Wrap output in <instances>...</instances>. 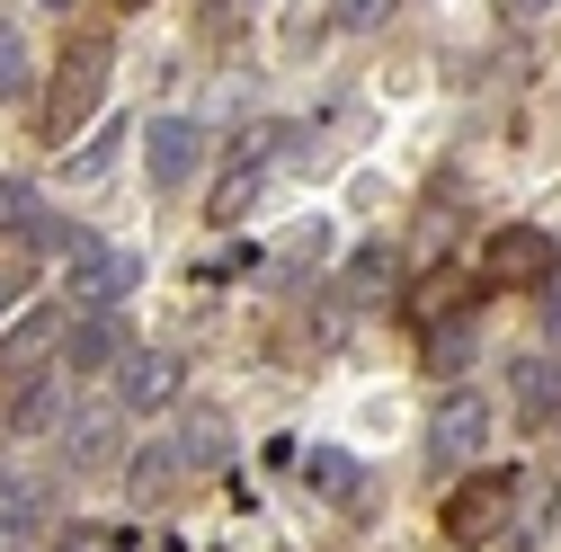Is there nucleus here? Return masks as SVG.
Returning a JSON list of instances; mask_svg holds the SVG:
<instances>
[{
  "mask_svg": "<svg viewBox=\"0 0 561 552\" xmlns=\"http://www.w3.org/2000/svg\"><path fill=\"white\" fill-rule=\"evenodd\" d=\"M481 276H490V286H552V276H561V241L543 223H500L481 241Z\"/></svg>",
  "mask_w": 561,
  "mask_h": 552,
  "instance_id": "nucleus-1",
  "label": "nucleus"
},
{
  "mask_svg": "<svg viewBox=\"0 0 561 552\" xmlns=\"http://www.w3.org/2000/svg\"><path fill=\"white\" fill-rule=\"evenodd\" d=\"M107 99V45L99 36H81L72 54H62V81H54V99H45V134L54 143H72L81 134V116Z\"/></svg>",
  "mask_w": 561,
  "mask_h": 552,
  "instance_id": "nucleus-2",
  "label": "nucleus"
},
{
  "mask_svg": "<svg viewBox=\"0 0 561 552\" xmlns=\"http://www.w3.org/2000/svg\"><path fill=\"white\" fill-rule=\"evenodd\" d=\"M508 508H517V472H472L463 491L437 508V526H446L455 543H490V534L508 526Z\"/></svg>",
  "mask_w": 561,
  "mask_h": 552,
  "instance_id": "nucleus-3",
  "label": "nucleus"
},
{
  "mask_svg": "<svg viewBox=\"0 0 561 552\" xmlns=\"http://www.w3.org/2000/svg\"><path fill=\"white\" fill-rule=\"evenodd\" d=\"M144 170H152V187L196 179V170H205V125H196V116H152V125H144Z\"/></svg>",
  "mask_w": 561,
  "mask_h": 552,
  "instance_id": "nucleus-4",
  "label": "nucleus"
},
{
  "mask_svg": "<svg viewBox=\"0 0 561 552\" xmlns=\"http://www.w3.org/2000/svg\"><path fill=\"white\" fill-rule=\"evenodd\" d=\"M134 250H107V241H90L81 258H72V303H90V312H116L125 295H134Z\"/></svg>",
  "mask_w": 561,
  "mask_h": 552,
  "instance_id": "nucleus-5",
  "label": "nucleus"
},
{
  "mask_svg": "<svg viewBox=\"0 0 561 552\" xmlns=\"http://www.w3.org/2000/svg\"><path fill=\"white\" fill-rule=\"evenodd\" d=\"M481 437H490V401H481V392H455L437 419H428V463L455 472L463 455H481Z\"/></svg>",
  "mask_w": 561,
  "mask_h": 552,
  "instance_id": "nucleus-6",
  "label": "nucleus"
},
{
  "mask_svg": "<svg viewBox=\"0 0 561 552\" xmlns=\"http://www.w3.org/2000/svg\"><path fill=\"white\" fill-rule=\"evenodd\" d=\"M116 401H125V410H170V401H179V357L134 348V357L116 366Z\"/></svg>",
  "mask_w": 561,
  "mask_h": 552,
  "instance_id": "nucleus-7",
  "label": "nucleus"
},
{
  "mask_svg": "<svg viewBox=\"0 0 561 552\" xmlns=\"http://www.w3.org/2000/svg\"><path fill=\"white\" fill-rule=\"evenodd\" d=\"M125 357H134V338H125L116 312H90L72 338H62V366H72V375H99V366H125Z\"/></svg>",
  "mask_w": 561,
  "mask_h": 552,
  "instance_id": "nucleus-8",
  "label": "nucleus"
},
{
  "mask_svg": "<svg viewBox=\"0 0 561 552\" xmlns=\"http://www.w3.org/2000/svg\"><path fill=\"white\" fill-rule=\"evenodd\" d=\"M304 481H312L321 499H339V508L366 499V463L347 455V446H304Z\"/></svg>",
  "mask_w": 561,
  "mask_h": 552,
  "instance_id": "nucleus-9",
  "label": "nucleus"
},
{
  "mask_svg": "<svg viewBox=\"0 0 561 552\" xmlns=\"http://www.w3.org/2000/svg\"><path fill=\"white\" fill-rule=\"evenodd\" d=\"M517 410L526 428H561V357H517Z\"/></svg>",
  "mask_w": 561,
  "mask_h": 552,
  "instance_id": "nucleus-10",
  "label": "nucleus"
},
{
  "mask_svg": "<svg viewBox=\"0 0 561 552\" xmlns=\"http://www.w3.org/2000/svg\"><path fill=\"white\" fill-rule=\"evenodd\" d=\"M179 472H187V446H179V437H170V446H144V455H134V463H125V491H134V499H144V508H161Z\"/></svg>",
  "mask_w": 561,
  "mask_h": 552,
  "instance_id": "nucleus-11",
  "label": "nucleus"
},
{
  "mask_svg": "<svg viewBox=\"0 0 561 552\" xmlns=\"http://www.w3.org/2000/svg\"><path fill=\"white\" fill-rule=\"evenodd\" d=\"M116 143H125V116H107V125L90 134V152H62V179H72V187H90V179L116 161Z\"/></svg>",
  "mask_w": 561,
  "mask_h": 552,
  "instance_id": "nucleus-12",
  "label": "nucleus"
},
{
  "mask_svg": "<svg viewBox=\"0 0 561 552\" xmlns=\"http://www.w3.org/2000/svg\"><path fill=\"white\" fill-rule=\"evenodd\" d=\"M472 366V321H437L428 330V375H463Z\"/></svg>",
  "mask_w": 561,
  "mask_h": 552,
  "instance_id": "nucleus-13",
  "label": "nucleus"
},
{
  "mask_svg": "<svg viewBox=\"0 0 561 552\" xmlns=\"http://www.w3.org/2000/svg\"><path fill=\"white\" fill-rule=\"evenodd\" d=\"M107 455H116V419L81 410V419H72V463H107Z\"/></svg>",
  "mask_w": 561,
  "mask_h": 552,
  "instance_id": "nucleus-14",
  "label": "nucleus"
},
{
  "mask_svg": "<svg viewBox=\"0 0 561 552\" xmlns=\"http://www.w3.org/2000/svg\"><path fill=\"white\" fill-rule=\"evenodd\" d=\"M27 72H36V62H27V36L0 19V99H10V90H27Z\"/></svg>",
  "mask_w": 561,
  "mask_h": 552,
  "instance_id": "nucleus-15",
  "label": "nucleus"
},
{
  "mask_svg": "<svg viewBox=\"0 0 561 552\" xmlns=\"http://www.w3.org/2000/svg\"><path fill=\"white\" fill-rule=\"evenodd\" d=\"M36 215H45V205H36V187H27V179H0V232H27Z\"/></svg>",
  "mask_w": 561,
  "mask_h": 552,
  "instance_id": "nucleus-16",
  "label": "nucleus"
},
{
  "mask_svg": "<svg viewBox=\"0 0 561 552\" xmlns=\"http://www.w3.org/2000/svg\"><path fill=\"white\" fill-rule=\"evenodd\" d=\"M224 455H232L224 419H196V428H187V463H224Z\"/></svg>",
  "mask_w": 561,
  "mask_h": 552,
  "instance_id": "nucleus-17",
  "label": "nucleus"
},
{
  "mask_svg": "<svg viewBox=\"0 0 561 552\" xmlns=\"http://www.w3.org/2000/svg\"><path fill=\"white\" fill-rule=\"evenodd\" d=\"M392 19V0H339V10H330V27H347V36H357V27H383Z\"/></svg>",
  "mask_w": 561,
  "mask_h": 552,
  "instance_id": "nucleus-18",
  "label": "nucleus"
},
{
  "mask_svg": "<svg viewBox=\"0 0 561 552\" xmlns=\"http://www.w3.org/2000/svg\"><path fill=\"white\" fill-rule=\"evenodd\" d=\"M45 508V491H27V481H10V491H0V526H27Z\"/></svg>",
  "mask_w": 561,
  "mask_h": 552,
  "instance_id": "nucleus-19",
  "label": "nucleus"
},
{
  "mask_svg": "<svg viewBox=\"0 0 561 552\" xmlns=\"http://www.w3.org/2000/svg\"><path fill=\"white\" fill-rule=\"evenodd\" d=\"M62 552H125L107 526H62Z\"/></svg>",
  "mask_w": 561,
  "mask_h": 552,
  "instance_id": "nucleus-20",
  "label": "nucleus"
},
{
  "mask_svg": "<svg viewBox=\"0 0 561 552\" xmlns=\"http://www.w3.org/2000/svg\"><path fill=\"white\" fill-rule=\"evenodd\" d=\"M543 338H552V348H561V286L543 295Z\"/></svg>",
  "mask_w": 561,
  "mask_h": 552,
  "instance_id": "nucleus-21",
  "label": "nucleus"
},
{
  "mask_svg": "<svg viewBox=\"0 0 561 552\" xmlns=\"http://www.w3.org/2000/svg\"><path fill=\"white\" fill-rule=\"evenodd\" d=\"M517 10H526V19H543V10H561V0H517Z\"/></svg>",
  "mask_w": 561,
  "mask_h": 552,
  "instance_id": "nucleus-22",
  "label": "nucleus"
},
{
  "mask_svg": "<svg viewBox=\"0 0 561 552\" xmlns=\"http://www.w3.org/2000/svg\"><path fill=\"white\" fill-rule=\"evenodd\" d=\"M116 10H152V0H116Z\"/></svg>",
  "mask_w": 561,
  "mask_h": 552,
  "instance_id": "nucleus-23",
  "label": "nucleus"
},
{
  "mask_svg": "<svg viewBox=\"0 0 561 552\" xmlns=\"http://www.w3.org/2000/svg\"><path fill=\"white\" fill-rule=\"evenodd\" d=\"M10 295H19V286H10V276H0V303H10Z\"/></svg>",
  "mask_w": 561,
  "mask_h": 552,
  "instance_id": "nucleus-24",
  "label": "nucleus"
},
{
  "mask_svg": "<svg viewBox=\"0 0 561 552\" xmlns=\"http://www.w3.org/2000/svg\"><path fill=\"white\" fill-rule=\"evenodd\" d=\"M45 10H72V0H45Z\"/></svg>",
  "mask_w": 561,
  "mask_h": 552,
  "instance_id": "nucleus-25",
  "label": "nucleus"
}]
</instances>
